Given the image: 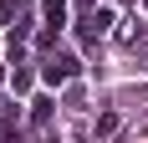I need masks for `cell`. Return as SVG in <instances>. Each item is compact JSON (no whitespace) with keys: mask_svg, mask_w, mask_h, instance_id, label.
Masks as SVG:
<instances>
[{"mask_svg":"<svg viewBox=\"0 0 148 143\" xmlns=\"http://www.w3.org/2000/svg\"><path fill=\"white\" fill-rule=\"evenodd\" d=\"M72 77H77V56H51L41 67V82L46 87H61V82H72Z\"/></svg>","mask_w":148,"mask_h":143,"instance_id":"6da1fadb","label":"cell"},{"mask_svg":"<svg viewBox=\"0 0 148 143\" xmlns=\"http://www.w3.org/2000/svg\"><path fill=\"white\" fill-rule=\"evenodd\" d=\"M107 31H112V10H107V5H97V10L82 15V36H87V41H102Z\"/></svg>","mask_w":148,"mask_h":143,"instance_id":"7a4b0ae2","label":"cell"},{"mask_svg":"<svg viewBox=\"0 0 148 143\" xmlns=\"http://www.w3.org/2000/svg\"><path fill=\"white\" fill-rule=\"evenodd\" d=\"M41 15H46L51 31H61V26H66V0H41Z\"/></svg>","mask_w":148,"mask_h":143,"instance_id":"3957f363","label":"cell"},{"mask_svg":"<svg viewBox=\"0 0 148 143\" xmlns=\"http://www.w3.org/2000/svg\"><path fill=\"white\" fill-rule=\"evenodd\" d=\"M92 133H97V143H107L112 133H118V113H102L97 123H92Z\"/></svg>","mask_w":148,"mask_h":143,"instance_id":"277c9868","label":"cell"},{"mask_svg":"<svg viewBox=\"0 0 148 143\" xmlns=\"http://www.w3.org/2000/svg\"><path fill=\"white\" fill-rule=\"evenodd\" d=\"M10 92L21 97V92H31V72L26 67H15V77H10Z\"/></svg>","mask_w":148,"mask_h":143,"instance_id":"5b68a950","label":"cell"},{"mask_svg":"<svg viewBox=\"0 0 148 143\" xmlns=\"http://www.w3.org/2000/svg\"><path fill=\"white\" fill-rule=\"evenodd\" d=\"M15 128H21V118H15V113H5V118H0V138H5V143L15 138Z\"/></svg>","mask_w":148,"mask_h":143,"instance_id":"8992f818","label":"cell"},{"mask_svg":"<svg viewBox=\"0 0 148 143\" xmlns=\"http://www.w3.org/2000/svg\"><path fill=\"white\" fill-rule=\"evenodd\" d=\"M31 118L46 123V118H51V97H36V102H31Z\"/></svg>","mask_w":148,"mask_h":143,"instance_id":"52a82bcc","label":"cell"},{"mask_svg":"<svg viewBox=\"0 0 148 143\" xmlns=\"http://www.w3.org/2000/svg\"><path fill=\"white\" fill-rule=\"evenodd\" d=\"M143 5H148V0H143Z\"/></svg>","mask_w":148,"mask_h":143,"instance_id":"ba28073f","label":"cell"}]
</instances>
